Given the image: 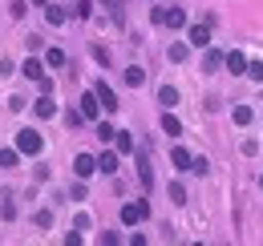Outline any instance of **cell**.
Instances as JSON below:
<instances>
[{
  "label": "cell",
  "instance_id": "1",
  "mask_svg": "<svg viewBox=\"0 0 263 246\" xmlns=\"http://www.w3.org/2000/svg\"><path fill=\"white\" fill-rule=\"evenodd\" d=\"M16 150H21L25 157H36L41 150H45V137H41L36 129H21V133H16Z\"/></svg>",
  "mask_w": 263,
  "mask_h": 246
},
{
  "label": "cell",
  "instance_id": "2",
  "mask_svg": "<svg viewBox=\"0 0 263 246\" xmlns=\"http://www.w3.org/2000/svg\"><path fill=\"white\" fill-rule=\"evenodd\" d=\"M142 218H150V202L142 198V202H126L122 206V226H138Z\"/></svg>",
  "mask_w": 263,
  "mask_h": 246
},
{
  "label": "cell",
  "instance_id": "3",
  "mask_svg": "<svg viewBox=\"0 0 263 246\" xmlns=\"http://www.w3.org/2000/svg\"><path fill=\"white\" fill-rule=\"evenodd\" d=\"M77 109H81V117H85V121H98V113H101L98 93H81V105H77Z\"/></svg>",
  "mask_w": 263,
  "mask_h": 246
},
{
  "label": "cell",
  "instance_id": "4",
  "mask_svg": "<svg viewBox=\"0 0 263 246\" xmlns=\"http://www.w3.org/2000/svg\"><path fill=\"white\" fill-rule=\"evenodd\" d=\"M162 25L166 29H186V8H178V4H174V8H162Z\"/></svg>",
  "mask_w": 263,
  "mask_h": 246
},
{
  "label": "cell",
  "instance_id": "5",
  "mask_svg": "<svg viewBox=\"0 0 263 246\" xmlns=\"http://www.w3.org/2000/svg\"><path fill=\"white\" fill-rule=\"evenodd\" d=\"M93 93H98V101H101V109H105V113H114V109H118V93L109 89L105 81H98V85H93Z\"/></svg>",
  "mask_w": 263,
  "mask_h": 246
},
{
  "label": "cell",
  "instance_id": "6",
  "mask_svg": "<svg viewBox=\"0 0 263 246\" xmlns=\"http://www.w3.org/2000/svg\"><path fill=\"white\" fill-rule=\"evenodd\" d=\"M223 65H227V73H235V77H243V73H247V57H243L239 49H231L227 57H223Z\"/></svg>",
  "mask_w": 263,
  "mask_h": 246
},
{
  "label": "cell",
  "instance_id": "7",
  "mask_svg": "<svg viewBox=\"0 0 263 246\" xmlns=\"http://www.w3.org/2000/svg\"><path fill=\"white\" fill-rule=\"evenodd\" d=\"M93 170H98V157H89V154H77V157H73V174H77V178H89Z\"/></svg>",
  "mask_w": 263,
  "mask_h": 246
},
{
  "label": "cell",
  "instance_id": "8",
  "mask_svg": "<svg viewBox=\"0 0 263 246\" xmlns=\"http://www.w3.org/2000/svg\"><path fill=\"white\" fill-rule=\"evenodd\" d=\"M138 178H142L146 190L154 186V170H150V154H146V150H138Z\"/></svg>",
  "mask_w": 263,
  "mask_h": 246
},
{
  "label": "cell",
  "instance_id": "9",
  "mask_svg": "<svg viewBox=\"0 0 263 246\" xmlns=\"http://www.w3.org/2000/svg\"><path fill=\"white\" fill-rule=\"evenodd\" d=\"M33 113L41 117V121H49V117H57V101H53V97L45 93V97H41V101L33 105Z\"/></svg>",
  "mask_w": 263,
  "mask_h": 246
},
{
  "label": "cell",
  "instance_id": "10",
  "mask_svg": "<svg viewBox=\"0 0 263 246\" xmlns=\"http://www.w3.org/2000/svg\"><path fill=\"white\" fill-rule=\"evenodd\" d=\"M186 36H191V45H195V49H206V45H211V20H206V25H195Z\"/></svg>",
  "mask_w": 263,
  "mask_h": 246
},
{
  "label": "cell",
  "instance_id": "11",
  "mask_svg": "<svg viewBox=\"0 0 263 246\" xmlns=\"http://www.w3.org/2000/svg\"><path fill=\"white\" fill-rule=\"evenodd\" d=\"M21 73H25V77H29V81H41V77H45V65L36 61V57H29V61L21 65Z\"/></svg>",
  "mask_w": 263,
  "mask_h": 246
},
{
  "label": "cell",
  "instance_id": "12",
  "mask_svg": "<svg viewBox=\"0 0 263 246\" xmlns=\"http://www.w3.org/2000/svg\"><path fill=\"white\" fill-rule=\"evenodd\" d=\"M170 161H174V170H191V161H195V157L186 154L182 146H174V150H170Z\"/></svg>",
  "mask_w": 263,
  "mask_h": 246
},
{
  "label": "cell",
  "instance_id": "13",
  "mask_svg": "<svg viewBox=\"0 0 263 246\" xmlns=\"http://www.w3.org/2000/svg\"><path fill=\"white\" fill-rule=\"evenodd\" d=\"M21 150H16V146H12V150H0V166H4V170H16V166H21Z\"/></svg>",
  "mask_w": 263,
  "mask_h": 246
},
{
  "label": "cell",
  "instance_id": "14",
  "mask_svg": "<svg viewBox=\"0 0 263 246\" xmlns=\"http://www.w3.org/2000/svg\"><path fill=\"white\" fill-rule=\"evenodd\" d=\"M158 101H162V109H174V105H178V89H174V85H162V89H158Z\"/></svg>",
  "mask_w": 263,
  "mask_h": 246
},
{
  "label": "cell",
  "instance_id": "15",
  "mask_svg": "<svg viewBox=\"0 0 263 246\" xmlns=\"http://www.w3.org/2000/svg\"><path fill=\"white\" fill-rule=\"evenodd\" d=\"M223 57H227V53H215V49H206V57H202V69H206V73H219Z\"/></svg>",
  "mask_w": 263,
  "mask_h": 246
},
{
  "label": "cell",
  "instance_id": "16",
  "mask_svg": "<svg viewBox=\"0 0 263 246\" xmlns=\"http://www.w3.org/2000/svg\"><path fill=\"white\" fill-rule=\"evenodd\" d=\"M126 85H130V89H142V85H146V73H142L138 65H130V69H126Z\"/></svg>",
  "mask_w": 263,
  "mask_h": 246
},
{
  "label": "cell",
  "instance_id": "17",
  "mask_svg": "<svg viewBox=\"0 0 263 246\" xmlns=\"http://www.w3.org/2000/svg\"><path fill=\"white\" fill-rule=\"evenodd\" d=\"M98 170L114 178V174H118V154H101V157H98Z\"/></svg>",
  "mask_w": 263,
  "mask_h": 246
},
{
  "label": "cell",
  "instance_id": "18",
  "mask_svg": "<svg viewBox=\"0 0 263 246\" xmlns=\"http://www.w3.org/2000/svg\"><path fill=\"white\" fill-rule=\"evenodd\" d=\"M45 20H49V25H65V8H57V4H45Z\"/></svg>",
  "mask_w": 263,
  "mask_h": 246
},
{
  "label": "cell",
  "instance_id": "19",
  "mask_svg": "<svg viewBox=\"0 0 263 246\" xmlns=\"http://www.w3.org/2000/svg\"><path fill=\"white\" fill-rule=\"evenodd\" d=\"M162 129L170 133V137H178V133H182V121H178L174 113H162Z\"/></svg>",
  "mask_w": 263,
  "mask_h": 246
},
{
  "label": "cell",
  "instance_id": "20",
  "mask_svg": "<svg viewBox=\"0 0 263 246\" xmlns=\"http://www.w3.org/2000/svg\"><path fill=\"white\" fill-rule=\"evenodd\" d=\"M231 117H235V125H251V117H255V113H251L247 105H235V109H231Z\"/></svg>",
  "mask_w": 263,
  "mask_h": 246
},
{
  "label": "cell",
  "instance_id": "21",
  "mask_svg": "<svg viewBox=\"0 0 263 246\" xmlns=\"http://www.w3.org/2000/svg\"><path fill=\"white\" fill-rule=\"evenodd\" d=\"M114 146H118V154H134V137L130 133H114Z\"/></svg>",
  "mask_w": 263,
  "mask_h": 246
},
{
  "label": "cell",
  "instance_id": "22",
  "mask_svg": "<svg viewBox=\"0 0 263 246\" xmlns=\"http://www.w3.org/2000/svg\"><path fill=\"white\" fill-rule=\"evenodd\" d=\"M247 81L263 85V65H259V61H247Z\"/></svg>",
  "mask_w": 263,
  "mask_h": 246
},
{
  "label": "cell",
  "instance_id": "23",
  "mask_svg": "<svg viewBox=\"0 0 263 246\" xmlns=\"http://www.w3.org/2000/svg\"><path fill=\"white\" fill-rule=\"evenodd\" d=\"M45 65H53V69H61V65H65V53H61V49H49V53H45Z\"/></svg>",
  "mask_w": 263,
  "mask_h": 246
},
{
  "label": "cell",
  "instance_id": "24",
  "mask_svg": "<svg viewBox=\"0 0 263 246\" xmlns=\"http://www.w3.org/2000/svg\"><path fill=\"white\" fill-rule=\"evenodd\" d=\"M170 202H174V206H182V202H186V190H182L178 182H170Z\"/></svg>",
  "mask_w": 263,
  "mask_h": 246
},
{
  "label": "cell",
  "instance_id": "25",
  "mask_svg": "<svg viewBox=\"0 0 263 246\" xmlns=\"http://www.w3.org/2000/svg\"><path fill=\"white\" fill-rule=\"evenodd\" d=\"M114 133H118V129H114L109 121H98V137L101 141H114Z\"/></svg>",
  "mask_w": 263,
  "mask_h": 246
},
{
  "label": "cell",
  "instance_id": "26",
  "mask_svg": "<svg viewBox=\"0 0 263 246\" xmlns=\"http://www.w3.org/2000/svg\"><path fill=\"white\" fill-rule=\"evenodd\" d=\"M166 57H170L174 65H178V61H186V45H170V53H166Z\"/></svg>",
  "mask_w": 263,
  "mask_h": 246
},
{
  "label": "cell",
  "instance_id": "27",
  "mask_svg": "<svg viewBox=\"0 0 263 246\" xmlns=\"http://www.w3.org/2000/svg\"><path fill=\"white\" fill-rule=\"evenodd\" d=\"M0 214L12 222V218H16V202H12V198H4V202H0Z\"/></svg>",
  "mask_w": 263,
  "mask_h": 246
},
{
  "label": "cell",
  "instance_id": "28",
  "mask_svg": "<svg viewBox=\"0 0 263 246\" xmlns=\"http://www.w3.org/2000/svg\"><path fill=\"white\" fill-rule=\"evenodd\" d=\"M36 226H41V230H49V226H53V214H49V210H36V218H33Z\"/></svg>",
  "mask_w": 263,
  "mask_h": 246
},
{
  "label": "cell",
  "instance_id": "29",
  "mask_svg": "<svg viewBox=\"0 0 263 246\" xmlns=\"http://www.w3.org/2000/svg\"><path fill=\"white\" fill-rule=\"evenodd\" d=\"M93 61H98V65H105V69H109V53H105L101 45H93Z\"/></svg>",
  "mask_w": 263,
  "mask_h": 246
},
{
  "label": "cell",
  "instance_id": "30",
  "mask_svg": "<svg viewBox=\"0 0 263 246\" xmlns=\"http://www.w3.org/2000/svg\"><path fill=\"white\" fill-rule=\"evenodd\" d=\"M89 12H93V4H89V0H77V16H81V20H89Z\"/></svg>",
  "mask_w": 263,
  "mask_h": 246
},
{
  "label": "cell",
  "instance_id": "31",
  "mask_svg": "<svg viewBox=\"0 0 263 246\" xmlns=\"http://www.w3.org/2000/svg\"><path fill=\"white\" fill-rule=\"evenodd\" d=\"M191 170H195V174H206V170H211V161H206V157H195V161H191Z\"/></svg>",
  "mask_w": 263,
  "mask_h": 246
},
{
  "label": "cell",
  "instance_id": "32",
  "mask_svg": "<svg viewBox=\"0 0 263 246\" xmlns=\"http://www.w3.org/2000/svg\"><path fill=\"white\" fill-rule=\"evenodd\" d=\"M69 198H77V202L85 198V178H81V182H77V186H73V190H69Z\"/></svg>",
  "mask_w": 263,
  "mask_h": 246
},
{
  "label": "cell",
  "instance_id": "33",
  "mask_svg": "<svg viewBox=\"0 0 263 246\" xmlns=\"http://www.w3.org/2000/svg\"><path fill=\"white\" fill-rule=\"evenodd\" d=\"M33 4H49V0H33Z\"/></svg>",
  "mask_w": 263,
  "mask_h": 246
},
{
  "label": "cell",
  "instance_id": "34",
  "mask_svg": "<svg viewBox=\"0 0 263 246\" xmlns=\"http://www.w3.org/2000/svg\"><path fill=\"white\" fill-rule=\"evenodd\" d=\"M259 186H263V174H259Z\"/></svg>",
  "mask_w": 263,
  "mask_h": 246
}]
</instances>
